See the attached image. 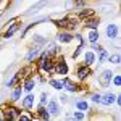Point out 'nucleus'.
Segmentation results:
<instances>
[{"label":"nucleus","instance_id":"nucleus-1","mask_svg":"<svg viewBox=\"0 0 121 121\" xmlns=\"http://www.w3.org/2000/svg\"><path fill=\"white\" fill-rule=\"evenodd\" d=\"M56 73H60V74H66L68 73V66H66L65 61H60L58 66H56Z\"/></svg>","mask_w":121,"mask_h":121},{"label":"nucleus","instance_id":"nucleus-2","mask_svg":"<svg viewBox=\"0 0 121 121\" xmlns=\"http://www.w3.org/2000/svg\"><path fill=\"white\" fill-rule=\"evenodd\" d=\"M113 100H115V97H113L112 94H107V95H100V102L107 103V105H110V103H113Z\"/></svg>","mask_w":121,"mask_h":121},{"label":"nucleus","instance_id":"nucleus-3","mask_svg":"<svg viewBox=\"0 0 121 121\" xmlns=\"http://www.w3.org/2000/svg\"><path fill=\"white\" fill-rule=\"evenodd\" d=\"M116 32H118V28L113 26V24H110V26L107 28V34H108V37H116Z\"/></svg>","mask_w":121,"mask_h":121},{"label":"nucleus","instance_id":"nucleus-4","mask_svg":"<svg viewBox=\"0 0 121 121\" xmlns=\"http://www.w3.org/2000/svg\"><path fill=\"white\" fill-rule=\"evenodd\" d=\"M71 39H73L71 34H58V40L60 42H69Z\"/></svg>","mask_w":121,"mask_h":121},{"label":"nucleus","instance_id":"nucleus-5","mask_svg":"<svg viewBox=\"0 0 121 121\" xmlns=\"http://www.w3.org/2000/svg\"><path fill=\"white\" fill-rule=\"evenodd\" d=\"M102 79H103V84H108V81L112 79V71H103Z\"/></svg>","mask_w":121,"mask_h":121},{"label":"nucleus","instance_id":"nucleus-6","mask_svg":"<svg viewBox=\"0 0 121 121\" xmlns=\"http://www.w3.org/2000/svg\"><path fill=\"white\" fill-rule=\"evenodd\" d=\"M86 26H87V28H92V29H95L97 26H99V21H97V19H89V21L86 23Z\"/></svg>","mask_w":121,"mask_h":121},{"label":"nucleus","instance_id":"nucleus-7","mask_svg":"<svg viewBox=\"0 0 121 121\" xmlns=\"http://www.w3.org/2000/svg\"><path fill=\"white\" fill-rule=\"evenodd\" d=\"M18 31V24H13L11 28L7 31V34H5V37H10V36H13V32H16Z\"/></svg>","mask_w":121,"mask_h":121},{"label":"nucleus","instance_id":"nucleus-8","mask_svg":"<svg viewBox=\"0 0 121 121\" xmlns=\"http://www.w3.org/2000/svg\"><path fill=\"white\" fill-rule=\"evenodd\" d=\"M7 116H8L10 120H11V118H16V116H18V110H15V108H10L8 113H7Z\"/></svg>","mask_w":121,"mask_h":121},{"label":"nucleus","instance_id":"nucleus-9","mask_svg":"<svg viewBox=\"0 0 121 121\" xmlns=\"http://www.w3.org/2000/svg\"><path fill=\"white\" fill-rule=\"evenodd\" d=\"M87 74H89V69H87V68H81V69H79V79H84Z\"/></svg>","mask_w":121,"mask_h":121},{"label":"nucleus","instance_id":"nucleus-10","mask_svg":"<svg viewBox=\"0 0 121 121\" xmlns=\"http://www.w3.org/2000/svg\"><path fill=\"white\" fill-rule=\"evenodd\" d=\"M48 112H52V113L58 112V105H56V102H52L50 105H48Z\"/></svg>","mask_w":121,"mask_h":121},{"label":"nucleus","instance_id":"nucleus-11","mask_svg":"<svg viewBox=\"0 0 121 121\" xmlns=\"http://www.w3.org/2000/svg\"><path fill=\"white\" fill-rule=\"evenodd\" d=\"M65 86H66V89H69V91H76L74 84L71 82V81H68V79H66V81H65Z\"/></svg>","mask_w":121,"mask_h":121},{"label":"nucleus","instance_id":"nucleus-12","mask_svg":"<svg viewBox=\"0 0 121 121\" xmlns=\"http://www.w3.org/2000/svg\"><path fill=\"white\" fill-rule=\"evenodd\" d=\"M97 39H99V34H97L95 31H92V32H91V36H89V40H91V42H95Z\"/></svg>","mask_w":121,"mask_h":121},{"label":"nucleus","instance_id":"nucleus-13","mask_svg":"<svg viewBox=\"0 0 121 121\" xmlns=\"http://www.w3.org/2000/svg\"><path fill=\"white\" fill-rule=\"evenodd\" d=\"M92 61H94V55H92V53H86V63L91 65Z\"/></svg>","mask_w":121,"mask_h":121},{"label":"nucleus","instance_id":"nucleus-14","mask_svg":"<svg viewBox=\"0 0 121 121\" xmlns=\"http://www.w3.org/2000/svg\"><path fill=\"white\" fill-rule=\"evenodd\" d=\"M42 68H44L45 71H50V69H52V63H50V61H44V63H42Z\"/></svg>","mask_w":121,"mask_h":121},{"label":"nucleus","instance_id":"nucleus-15","mask_svg":"<svg viewBox=\"0 0 121 121\" xmlns=\"http://www.w3.org/2000/svg\"><path fill=\"white\" fill-rule=\"evenodd\" d=\"M39 115H40V118H44V120L48 118V113H47V110H44V108H40V110H39Z\"/></svg>","mask_w":121,"mask_h":121},{"label":"nucleus","instance_id":"nucleus-16","mask_svg":"<svg viewBox=\"0 0 121 121\" xmlns=\"http://www.w3.org/2000/svg\"><path fill=\"white\" fill-rule=\"evenodd\" d=\"M31 103H32V97L29 95V97H26V100H24V107L29 108V107H31Z\"/></svg>","mask_w":121,"mask_h":121},{"label":"nucleus","instance_id":"nucleus-17","mask_svg":"<svg viewBox=\"0 0 121 121\" xmlns=\"http://www.w3.org/2000/svg\"><path fill=\"white\" fill-rule=\"evenodd\" d=\"M52 86H53L55 89H61V87H63V84L58 82V81H52Z\"/></svg>","mask_w":121,"mask_h":121},{"label":"nucleus","instance_id":"nucleus-18","mask_svg":"<svg viewBox=\"0 0 121 121\" xmlns=\"http://www.w3.org/2000/svg\"><path fill=\"white\" fill-rule=\"evenodd\" d=\"M78 107H79L81 110H87V103H86V102H79V103H78Z\"/></svg>","mask_w":121,"mask_h":121},{"label":"nucleus","instance_id":"nucleus-19","mask_svg":"<svg viewBox=\"0 0 121 121\" xmlns=\"http://www.w3.org/2000/svg\"><path fill=\"white\" fill-rule=\"evenodd\" d=\"M32 86H34L32 81H28V82H26V91H31V89H32Z\"/></svg>","mask_w":121,"mask_h":121},{"label":"nucleus","instance_id":"nucleus-20","mask_svg":"<svg viewBox=\"0 0 121 121\" xmlns=\"http://www.w3.org/2000/svg\"><path fill=\"white\" fill-rule=\"evenodd\" d=\"M110 61H113V63H120V55L113 56V58H110Z\"/></svg>","mask_w":121,"mask_h":121},{"label":"nucleus","instance_id":"nucleus-21","mask_svg":"<svg viewBox=\"0 0 121 121\" xmlns=\"http://www.w3.org/2000/svg\"><path fill=\"white\" fill-rule=\"evenodd\" d=\"M19 94H21V89H16V91H15V94H13V97H15V99H18Z\"/></svg>","mask_w":121,"mask_h":121},{"label":"nucleus","instance_id":"nucleus-22","mask_svg":"<svg viewBox=\"0 0 121 121\" xmlns=\"http://www.w3.org/2000/svg\"><path fill=\"white\" fill-rule=\"evenodd\" d=\"M36 55H37V50H32V52L29 53V56H28V58H29V60H31L32 56H36Z\"/></svg>","mask_w":121,"mask_h":121},{"label":"nucleus","instance_id":"nucleus-23","mask_svg":"<svg viewBox=\"0 0 121 121\" xmlns=\"http://www.w3.org/2000/svg\"><path fill=\"white\" fill-rule=\"evenodd\" d=\"M91 13H92V11L87 10V11H82V13H81V16H87V15H91Z\"/></svg>","mask_w":121,"mask_h":121},{"label":"nucleus","instance_id":"nucleus-24","mask_svg":"<svg viewBox=\"0 0 121 121\" xmlns=\"http://www.w3.org/2000/svg\"><path fill=\"white\" fill-rule=\"evenodd\" d=\"M74 116L78 118V120H82V118H84V115H82V113H76Z\"/></svg>","mask_w":121,"mask_h":121},{"label":"nucleus","instance_id":"nucleus-25","mask_svg":"<svg viewBox=\"0 0 121 121\" xmlns=\"http://www.w3.org/2000/svg\"><path fill=\"white\" fill-rule=\"evenodd\" d=\"M120 82H121L120 76H116V78H115V84H116V86H120Z\"/></svg>","mask_w":121,"mask_h":121},{"label":"nucleus","instance_id":"nucleus-26","mask_svg":"<svg viewBox=\"0 0 121 121\" xmlns=\"http://www.w3.org/2000/svg\"><path fill=\"white\" fill-rule=\"evenodd\" d=\"M45 100H47V95H45V94H42V99H40V102L44 103V102H45Z\"/></svg>","mask_w":121,"mask_h":121},{"label":"nucleus","instance_id":"nucleus-27","mask_svg":"<svg viewBox=\"0 0 121 121\" xmlns=\"http://www.w3.org/2000/svg\"><path fill=\"white\" fill-rule=\"evenodd\" d=\"M94 100L95 102H100V95H94Z\"/></svg>","mask_w":121,"mask_h":121},{"label":"nucleus","instance_id":"nucleus-28","mask_svg":"<svg viewBox=\"0 0 121 121\" xmlns=\"http://www.w3.org/2000/svg\"><path fill=\"white\" fill-rule=\"evenodd\" d=\"M19 120H21V121H28L29 118H28V116H19Z\"/></svg>","mask_w":121,"mask_h":121}]
</instances>
